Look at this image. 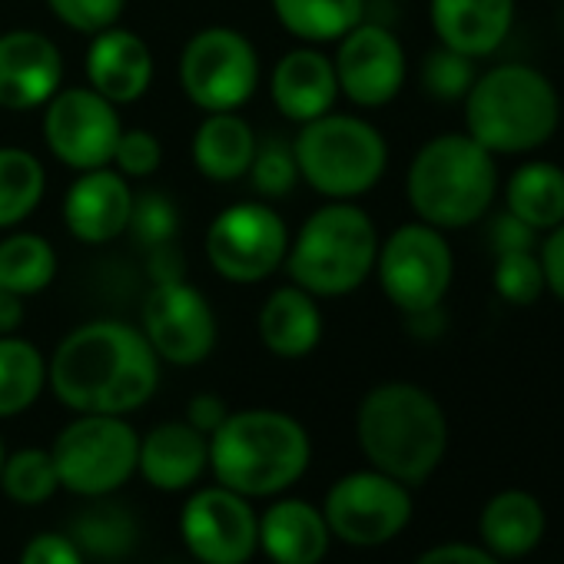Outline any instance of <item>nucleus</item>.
Returning <instances> with one entry per match:
<instances>
[{"label":"nucleus","mask_w":564,"mask_h":564,"mask_svg":"<svg viewBox=\"0 0 564 564\" xmlns=\"http://www.w3.org/2000/svg\"><path fill=\"white\" fill-rule=\"evenodd\" d=\"M557 123L561 97L531 64H498L465 94V133L491 156L531 153L554 137Z\"/></svg>","instance_id":"obj_4"},{"label":"nucleus","mask_w":564,"mask_h":564,"mask_svg":"<svg viewBox=\"0 0 564 564\" xmlns=\"http://www.w3.org/2000/svg\"><path fill=\"white\" fill-rule=\"evenodd\" d=\"M376 275L386 300L402 316H415L438 310L448 296L455 256L445 232L419 219L392 229V236L379 242Z\"/></svg>","instance_id":"obj_11"},{"label":"nucleus","mask_w":564,"mask_h":564,"mask_svg":"<svg viewBox=\"0 0 564 564\" xmlns=\"http://www.w3.org/2000/svg\"><path fill=\"white\" fill-rule=\"evenodd\" d=\"M180 534L199 564H246L259 547V518L246 495L213 485L186 498Z\"/></svg>","instance_id":"obj_16"},{"label":"nucleus","mask_w":564,"mask_h":564,"mask_svg":"<svg viewBox=\"0 0 564 564\" xmlns=\"http://www.w3.org/2000/svg\"><path fill=\"white\" fill-rule=\"evenodd\" d=\"M259 54L252 41L236 28L196 31L176 64L183 97L203 113H229L252 100L259 87Z\"/></svg>","instance_id":"obj_8"},{"label":"nucleus","mask_w":564,"mask_h":564,"mask_svg":"<svg viewBox=\"0 0 564 564\" xmlns=\"http://www.w3.org/2000/svg\"><path fill=\"white\" fill-rule=\"evenodd\" d=\"M67 534L80 547L84 557H97V561H120L140 541L137 518L117 501H100V505L84 508L74 518Z\"/></svg>","instance_id":"obj_31"},{"label":"nucleus","mask_w":564,"mask_h":564,"mask_svg":"<svg viewBox=\"0 0 564 564\" xmlns=\"http://www.w3.org/2000/svg\"><path fill=\"white\" fill-rule=\"evenodd\" d=\"M412 564H505V561H498L485 544L445 541V544H435V547L422 551Z\"/></svg>","instance_id":"obj_42"},{"label":"nucleus","mask_w":564,"mask_h":564,"mask_svg":"<svg viewBox=\"0 0 564 564\" xmlns=\"http://www.w3.org/2000/svg\"><path fill=\"white\" fill-rule=\"evenodd\" d=\"M422 90L432 97V100H442V104H455V100H465V94L471 90L478 70H475V61L452 51V47H435L425 54L422 61Z\"/></svg>","instance_id":"obj_37"},{"label":"nucleus","mask_w":564,"mask_h":564,"mask_svg":"<svg viewBox=\"0 0 564 564\" xmlns=\"http://www.w3.org/2000/svg\"><path fill=\"white\" fill-rule=\"evenodd\" d=\"M561 28H564V8H561Z\"/></svg>","instance_id":"obj_48"},{"label":"nucleus","mask_w":564,"mask_h":564,"mask_svg":"<svg viewBox=\"0 0 564 564\" xmlns=\"http://www.w3.org/2000/svg\"><path fill=\"white\" fill-rule=\"evenodd\" d=\"M120 133L117 107L90 87H61L44 104V143L77 173L110 166Z\"/></svg>","instance_id":"obj_14"},{"label":"nucleus","mask_w":564,"mask_h":564,"mask_svg":"<svg viewBox=\"0 0 564 564\" xmlns=\"http://www.w3.org/2000/svg\"><path fill=\"white\" fill-rule=\"evenodd\" d=\"M290 226L265 199H242L219 209L203 236L213 272L236 286H256L282 269L290 252Z\"/></svg>","instance_id":"obj_10"},{"label":"nucleus","mask_w":564,"mask_h":564,"mask_svg":"<svg viewBox=\"0 0 564 564\" xmlns=\"http://www.w3.org/2000/svg\"><path fill=\"white\" fill-rule=\"evenodd\" d=\"M64 84V54L41 31L0 34V110L28 113L44 107Z\"/></svg>","instance_id":"obj_17"},{"label":"nucleus","mask_w":564,"mask_h":564,"mask_svg":"<svg viewBox=\"0 0 564 564\" xmlns=\"http://www.w3.org/2000/svg\"><path fill=\"white\" fill-rule=\"evenodd\" d=\"M429 21L442 47L471 61L501 51L514 28V0H429Z\"/></svg>","instance_id":"obj_21"},{"label":"nucleus","mask_w":564,"mask_h":564,"mask_svg":"<svg viewBox=\"0 0 564 564\" xmlns=\"http://www.w3.org/2000/svg\"><path fill=\"white\" fill-rule=\"evenodd\" d=\"M300 180L323 199H359L386 176L389 143L379 127L356 113H323L293 140Z\"/></svg>","instance_id":"obj_7"},{"label":"nucleus","mask_w":564,"mask_h":564,"mask_svg":"<svg viewBox=\"0 0 564 564\" xmlns=\"http://www.w3.org/2000/svg\"><path fill=\"white\" fill-rule=\"evenodd\" d=\"M336 44L339 47L333 67L339 80V97H346L362 110H376L402 94L409 61L402 41L386 24L362 21Z\"/></svg>","instance_id":"obj_15"},{"label":"nucleus","mask_w":564,"mask_h":564,"mask_svg":"<svg viewBox=\"0 0 564 564\" xmlns=\"http://www.w3.org/2000/svg\"><path fill=\"white\" fill-rule=\"evenodd\" d=\"M209 468V438L189 422H163L140 438L137 471L160 491H183Z\"/></svg>","instance_id":"obj_24"},{"label":"nucleus","mask_w":564,"mask_h":564,"mask_svg":"<svg viewBox=\"0 0 564 564\" xmlns=\"http://www.w3.org/2000/svg\"><path fill=\"white\" fill-rule=\"evenodd\" d=\"M0 488H4L11 501L28 505V508L51 501L54 491L61 488L51 448H21L8 455L4 468H0Z\"/></svg>","instance_id":"obj_33"},{"label":"nucleus","mask_w":564,"mask_h":564,"mask_svg":"<svg viewBox=\"0 0 564 564\" xmlns=\"http://www.w3.org/2000/svg\"><path fill=\"white\" fill-rule=\"evenodd\" d=\"M127 0H47V11L74 34L94 37L107 28H117Z\"/></svg>","instance_id":"obj_38"},{"label":"nucleus","mask_w":564,"mask_h":564,"mask_svg":"<svg viewBox=\"0 0 564 564\" xmlns=\"http://www.w3.org/2000/svg\"><path fill=\"white\" fill-rule=\"evenodd\" d=\"M409 319V333L419 336V339H432L445 329V316H442V306L438 310H425V313H415V316H405Z\"/></svg>","instance_id":"obj_46"},{"label":"nucleus","mask_w":564,"mask_h":564,"mask_svg":"<svg viewBox=\"0 0 564 564\" xmlns=\"http://www.w3.org/2000/svg\"><path fill=\"white\" fill-rule=\"evenodd\" d=\"M193 166L213 183H236L246 176L256 153V130L236 110L206 113L193 133Z\"/></svg>","instance_id":"obj_26"},{"label":"nucleus","mask_w":564,"mask_h":564,"mask_svg":"<svg viewBox=\"0 0 564 564\" xmlns=\"http://www.w3.org/2000/svg\"><path fill=\"white\" fill-rule=\"evenodd\" d=\"M547 534V511L528 488L495 491L478 514V544L498 561H521L538 551Z\"/></svg>","instance_id":"obj_22"},{"label":"nucleus","mask_w":564,"mask_h":564,"mask_svg":"<svg viewBox=\"0 0 564 564\" xmlns=\"http://www.w3.org/2000/svg\"><path fill=\"white\" fill-rule=\"evenodd\" d=\"M269 97L282 117L300 127L329 113L339 100L333 57H326L313 44L286 51L269 74Z\"/></svg>","instance_id":"obj_20"},{"label":"nucleus","mask_w":564,"mask_h":564,"mask_svg":"<svg viewBox=\"0 0 564 564\" xmlns=\"http://www.w3.org/2000/svg\"><path fill=\"white\" fill-rule=\"evenodd\" d=\"M379 229L372 216L352 199H329L310 213L290 239V252L282 269L290 282L316 300H339L356 293L376 272Z\"/></svg>","instance_id":"obj_5"},{"label":"nucleus","mask_w":564,"mask_h":564,"mask_svg":"<svg viewBox=\"0 0 564 564\" xmlns=\"http://www.w3.org/2000/svg\"><path fill=\"white\" fill-rule=\"evenodd\" d=\"M47 170L24 147H0V229L21 226L44 199Z\"/></svg>","instance_id":"obj_32"},{"label":"nucleus","mask_w":564,"mask_h":564,"mask_svg":"<svg viewBox=\"0 0 564 564\" xmlns=\"http://www.w3.org/2000/svg\"><path fill=\"white\" fill-rule=\"evenodd\" d=\"M61 488L104 498L137 471L140 435L123 415H77L51 445Z\"/></svg>","instance_id":"obj_9"},{"label":"nucleus","mask_w":564,"mask_h":564,"mask_svg":"<svg viewBox=\"0 0 564 564\" xmlns=\"http://www.w3.org/2000/svg\"><path fill=\"white\" fill-rule=\"evenodd\" d=\"M133 186L113 166L84 170L64 196V226L77 242L104 246L127 232Z\"/></svg>","instance_id":"obj_18"},{"label":"nucleus","mask_w":564,"mask_h":564,"mask_svg":"<svg viewBox=\"0 0 564 564\" xmlns=\"http://www.w3.org/2000/svg\"><path fill=\"white\" fill-rule=\"evenodd\" d=\"M282 31L303 44H336L366 21V0H272Z\"/></svg>","instance_id":"obj_28"},{"label":"nucleus","mask_w":564,"mask_h":564,"mask_svg":"<svg viewBox=\"0 0 564 564\" xmlns=\"http://www.w3.org/2000/svg\"><path fill=\"white\" fill-rule=\"evenodd\" d=\"M323 310L319 300L300 286L272 290L256 316V333L262 349L279 359H306L323 343Z\"/></svg>","instance_id":"obj_25"},{"label":"nucleus","mask_w":564,"mask_h":564,"mask_svg":"<svg viewBox=\"0 0 564 564\" xmlns=\"http://www.w3.org/2000/svg\"><path fill=\"white\" fill-rule=\"evenodd\" d=\"M541 269H544V286L547 293L564 303V223L554 226L551 232H544V242L538 249Z\"/></svg>","instance_id":"obj_43"},{"label":"nucleus","mask_w":564,"mask_h":564,"mask_svg":"<svg viewBox=\"0 0 564 564\" xmlns=\"http://www.w3.org/2000/svg\"><path fill=\"white\" fill-rule=\"evenodd\" d=\"M87 557L80 554V547L70 541V534H57V531H44L34 534L18 564H84Z\"/></svg>","instance_id":"obj_40"},{"label":"nucleus","mask_w":564,"mask_h":564,"mask_svg":"<svg viewBox=\"0 0 564 564\" xmlns=\"http://www.w3.org/2000/svg\"><path fill=\"white\" fill-rule=\"evenodd\" d=\"M415 501L409 485L399 478L379 471V468H362L343 475L323 505L329 531L352 544V547H379L399 538L409 521H412Z\"/></svg>","instance_id":"obj_13"},{"label":"nucleus","mask_w":564,"mask_h":564,"mask_svg":"<svg viewBox=\"0 0 564 564\" xmlns=\"http://www.w3.org/2000/svg\"><path fill=\"white\" fill-rule=\"evenodd\" d=\"M310 462V432L279 409L229 412L209 435V468L216 485L246 498L282 495L306 475Z\"/></svg>","instance_id":"obj_3"},{"label":"nucleus","mask_w":564,"mask_h":564,"mask_svg":"<svg viewBox=\"0 0 564 564\" xmlns=\"http://www.w3.org/2000/svg\"><path fill=\"white\" fill-rule=\"evenodd\" d=\"M495 290L508 306H534L544 296V269L538 249L498 252L495 262Z\"/></svg>","instance_id":"obj_35"},{"label":"nucleus","mask_w":564,"mask_h":564,"mask_svg":"<svg viewBox=\"0 0 564 564\" xmlns=\"http://www.w3.org/2000/svg\"><path fill=\"white\" fill-rule=\"evenodd\" d=\"M140 333L160 362L199 366L213 356L219 339L216 310L183 275H160L140 306Z\"/></svg>","instance_id":"obj_12"},{"label":"nucleus","mask_w":564,"mask_h":564,"mask_svg":"<svg viewBox=\"0 0 564 564\" xmlns=\"http://www.w3.org/2000/svg\"><path fill=\"white\" fill-rule=\"evenodd\" d=\"M110 166L123 173L127 180H147L163 166V143L153 130L143 127H123Z\"/></svg>","instance_id":"obj_39"},{"label":"nucleus","mask_w":564,"mask_h":564,"mask_svg":"<svg viewBox=\"0 0 564 564\" xmlns=\"http://www.w3.org/2000/svg\"><path fill=\"white\" fill-rule=\"evenodd\" d=\"M153 70H156L153 54L140 34L117 24L90 37L87 57H84L87 87L107 97L113 107L137 104L150 90Z\"/></svg>","instance_id":"obj_19"},{"label":"nucleus","mask_w":564,"mask_h":564,"mask_svg":"<svg viewBox=\"0 0 564 564\" xmlns=\"http://www.w3.org/2000/svg\"><path fill=\"white\" fill-rule=\"evenodd\" d=\"M226 415H229L226 402H223L219 395H213V392H199V395H193L189 405H186V422H189L196 432H203L206 438L226 422Z\"/></svg>","instance_id":"obj_44"},{"label":"nucleus","mask_w":564,"mask_h":564,"mask_svg":"<svg viewBox=\"0 0 564 564\" xmlns=\"http://www.w3.org/2000/svg\"><path fill=\"white\" fill-rule=\"evenodd\" d=\"M246 176H249V183H252L259 199L290 196L296 189V183H300L293 143L282 140L279 133L256 137V153H252V163H249Z\"/></svg>","instance_id":"obj_34"},{"label":"nucleus","mask_w":564,"mask_h":564,"mask_svg":"<svg viewBox=\"0 0 564 564\" xmlns=\"http://www.w3.org/2000/svg\"><path fill=\"white\" fill-rule=\"evenodd\" d=\"M47 386L77 415H130L160 386V359L140 326L94 319L70 329L47 362Z\"/></svg>","instance_id":"obj_1"},{"label":"nucleus","mask_w":564,"mask_h":564,"mask_svg":"<svg viewBox=\"0 0 564 564\" xmlns=\"http://www.w3.org/2000/svg\"><path fill=\"white\" fill-rule=\"evenodd\" d=\"M356 438L372 468L415 488L435 475L448 452V419L429 389L382 382L359 402Z\"/></svg>","instance_id":"obj_2"},{"label":"nucleus","mask_w":564,"mask_h":564,"mask_svg":"<svg viewBox=\"0 0 564 564\" xmlns=\"http://www.w3.org/2000/svg\"><path fill=\"white\" fill-rule=\"evenodd\" d=\"M329 541L326 514L303 498H279L259 514V547L272 564H319Z\"/></svg>","instance_id":"obj_23"},{"label":"nucleus","mask_w":564,"mask_h":564,"mask_svg":"<svg viewBox=\"0 0 564 564\" xmlns=\"http://www.w3.org/2000/svg\"><path fill=\"white\" fill-rule=\"evenodd\" d=\"M4 458H8V455H4V438H0V468H4Z\"/></svg>","instance_id":"obj_47"},{"label":"nucleus","mask_w":564,"mask_h":564,"mask_svg":"<svg viewBox=\"0 0 564 564\" xmlns=\"http://www.w3.org/2000/svg\"><path fill=\"white\" fill-rule=\"evenodd\" d=\"M57 279V249L41 232H11L0 239V286L14 296H37Z\"/></svg>","instance_id":"obj_29"},{"label":"nucleus","mask_w":564,"mask_h":564,"mask_svg":"<svg viewBox=\"0 0 564 564\" xmlns=\"http://www.w3.org/2000/svg\"><path fill=\"white\" fill-rule=\"evenodd\" d=\"M538 236L528 223H521L514 213L501 209L488 223V239L495 252H514V249H538Z\"/></svg>","instance_id":"obj_41"},{"label":"nucleus","mask_w":564,"mask_h":564,"mask_svg":"<svg viewBox=\"0 0 564 564\" xmlns=\"http://www.w3.org/2000/svg\"><path fill=\"white\" fill-rule=\"evenodd\" d=\"M127 232L147 246V249H170V242L180 232V209L176 203L160 193V189H143L133 193V209H130V226Z\"/></svg>","instance_id":"obj_36"},{"label":"nucleus","mask_w":564,"mask_h":564,"mask_svg":"<svg viewBox=\"0 0 564 564\" xmlns=\"http://www.w3.org/2000/svg\"><path fill=\"white\" fill-rule=\"evenodd\" d=\"M21 319H24V300L0 286V336L14 333L21 326Z\"/></svg>","instance_id":"obj_45"},{"label":"nucleus","mask_w":564,"mask_h":564,"mask_svg":"<svg viewBox=\"0 0 564 564\" xmlns=\"http://www.w3.org/2000/svg\"><path fill=\"white\" fill-rule=\"evenodd\" d=\"M498 193L495 156L468 133H438L419 147L405 173L415 216L435 229H465L491 213Z\"/></svg>","instance_id":"obj_6"},{"label":"nucleus","mask_w":564,"mask_h":564,"mask_svg":"<svg viewBox=\"0 0 564 564\" xmlns=\"http://www.w3.org/2000/svg\"><path fill=\"white\" fill-rule=\"evenodd\" d=\"M505 209L534 232H551L564 223V170L547 160L518 166L505 186Z\"/></svg>","instance_id":"obj_27"},{"label":"nucleus","mask_w":564,"mask_h":564,"mask_svg":"<svg viewBox=\"0 0 564 564\" xmlns=\"http://www.w3.org/2000/svg\"><path fill=\"white\" fill-rule=\"evenodd\" d=\"M47 386V359L14 333L0 336V419L28 412Z\"/></svg>","instance_id":"obj_30"}]
</instances>
